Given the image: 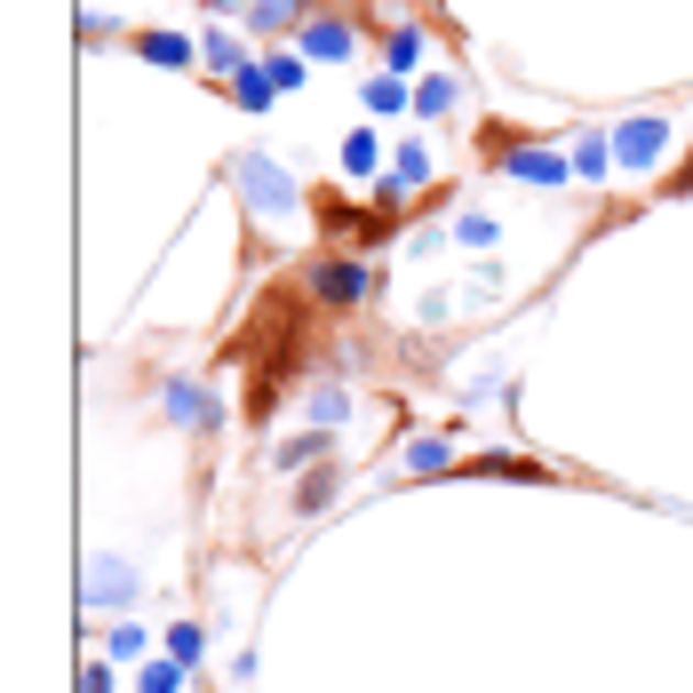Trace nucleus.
Wrapping results in <instances>:
<instances>
[{
	"instance_id": "f257e3e1",
	"label": "nucleus",
	"mask_w": 693,
	"mask_h": 693,
	"mask_svg": "<svg viewBox=\"0 0 693 693\" xmlns=\"http://www.w3.org/2000/svg\"><path fill=\"white\" fill-rule=\"evenodd\" d=\"M359 295V263H327L319 272V304H351Z\"/></svg>"
}]
</instances>
